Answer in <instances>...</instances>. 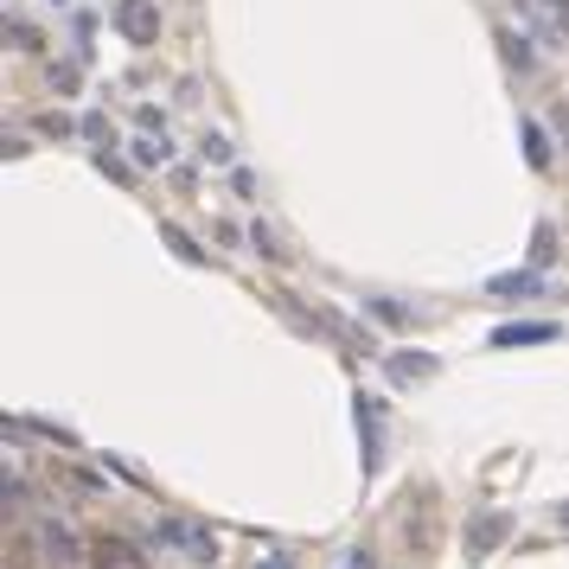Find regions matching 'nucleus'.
<instances>
[{"label":"nucleus","mask_w":569,"mask_h":569,"mask_svg":"<svg viewBox=\"0 0 569 569\" xmlns=\"http://www.w3.org/2000/svg\"><path fill=\"white\" fill-rule=\"evenodd\" d=\"M38 544H45V564H52V569H77V564H90V550L77 544V532L65 525V519H45V525H38Z\"/></svg>","instance_id":"obj_1"},{"label":"nucleus","mask_w":569,"mask_h":569,"mask_svg":"<svg viewBox=\"0 0 569 569\" xmlns=\"http://www.w3.org/2000/svg\"><path fill=\"white\" fill-rule=\"evenodd\" d=\"M115 26H122L128 45H153V38H160V13H153V0H122Z\"/></svg>","instance_id":"obj_2"},{"label":"nucleus","mask_w":569,"mask_h":569,"mask_svg":"<svg viewBox=\"0 0 569 569\" xmlns=\"http://www.w3.org/2000/svg\"><path fill=\"white\" fill-rule=\"evenodd\" d=\"M505 544V512H480L474 525H467V557H487Z\"/></svg>","instance_id":"obj_3"},{"label":"nucleus","mask_w":569,"mask_h":569,"mask_svg":"<svg viewBox=\"0 0 569 569\" xmlns=\"http://www.w3.org/2000/svg\"><path fill=\"white\" fill-rule=\"evenodd\" d=\"M90 569H141V557H135V544H122V537H96V544H90Z\"/></svg>","instance_id":"obj_4"},{"label":"nucleus","mask_w":569,"mask_h":569,"mask_svg":"<svg viewBox=\"0 0 569 569\" xmlns=\"http://www.w3.org/2000/svg\"><path fill=\"white\" fill-rule=\"evenodd\" d=\"M422 372H435L429 352H397V359H390V378H397V384H417Z\"/></svg>","instance_id":"obj_5"},{"label":"nucleus","mask_w":569,"mask_h":569,"mask_svg":"<svg viewBox=\"0 0 569 569\" xmlns=\"http://www.w3.org/2000/svg\"><path fill=\"white\" fill-rule=\"evenodd\" d=\"M519 141H525V160L544 173V167H550V141H544V128H537V122H525V128H519Z\"/></svg>","instance_id":"obj_6"},{"label":"nucleus","mask_w":569,"mask_h":569,"mask_svg":"<svg viewBox=\"0 0 569 569\" xmlns=\"http://www.w3.org/2000/svg\"><path fill=\"white\" fill-rule=\"evenodd\" d=\"M550 333H557L550 320H537V327H499L493 345H525V340H550Z\"/></svg>","instance_id":"obj_7"},{"label":"nucleus","mask_w":569,"mask_h":569,"mask_svg":"<svg viewBox=\"0 0 569 569\" xmlns=\"http://www.w3.org/2000/svg\"><path fill=\"white\" fill-rule=\"evenodd\" d=\"M499 52H505V65H512V71H532V45H525L519 33H499Z\"/></svg>","instance_id":"obj_8"},{"label":"nucleus","mask_w":569,"mask_h":569,"mask_svg":"<svg viewBox=\"0 0 569 569\" xmlns=\"http://www.w3.org/2000/svg\"><path fill=\"white\" fill-rule=\"evenodd\" d=\"M537 288V269H525V275H499V282H487V295H532Z\"/></svg>","instance_id":"obj_9"},{"label":"nucleus","mask_w":569,"mask_h":569,"mask_svg":"<svg viewBox=\"0 0 569 569\" xmlns=\"http://www.w3.org/2000/svg\"><path fill=\"white\" fill-rule=\"evenodd\" d=\"M537 13H544V20H550V26L569 38V0H537Z\"/></svg>","instance_id":"obj_10"},{"label":"nucleus","mask_w":569,"mask_h":569,"mask_svg":"<svg viewBox=\"0 0 569 569\" xmlns=\"http://www.w3.org/2000/svg\"><path fill=\"white\" fill-rule=\"evenodd\" d=\"M167 243H173V250H180V257H186V263H205V250H198V243H192L186 230H173V225H167Z\"/></svg>","instance_id":"obj_11"},{"label":"nucleus","mask_w":569,"mask_h":569,"mask_svg":"<svg viewBox=\"0 0 569 569\" xmlns=\"http://www.w3.org/2000/svg\"><path fill=\"white\" fill-rule=\"evenodd\" d=\"M83 83V65H52V90H77Z\"/></svg>","instance_id":"obj_12"},{"label":"nucleus","mask_w":569,"mask_h":569,"mask_svg":"<svg viewBox=\"0 0 569 569\" xmlns=\"http://www.w3.org/2000/svg\"><path fill=\"white\" fill-rule=\"evenodd\" d=\"M372 314H378L384 327H410V314H403L397 301H372Z\"/></svg>","instance_id":"obj_13"},{"label":"nucleus","mask_w":569,"mask_h":569,"mask_svg":"<svg viewBox=\"0 0 569 569\" xmlns=\"http://www.w3.org/2000/svg\"><path fill=\"white\" fill-rule=\"evenodd\" d=\"M7 38H13V45H26V52H38V26H20V20H13V26H7Z\"/></svg>","instance_id":"obj_14"},{"label":"nucleus","mask_w":569,"mask_h":569,"mask_svg":"<svg viewBox=\"0 0 569 569\" xmlns=\"http://www.w3.org/2000/svg\"><path fill=\"white\" fill-rule=\"evenodd\" d=\"M532 250H537V263H550V250H557V237H550V230L537 225V237H532Z\"/></svg>","instance_id":"obj_15"},{"label":"nucleus","mask_w":569,"mask_h":569,"mask_svg":"<svg viewBox=\"0 0 569 569\" xmlns=\"http://www.w3.org/2000/svg\"><path fill=\"white\" fill-rule=\"evenodd\" d=\"M550 122H557V135L569 141V103H557V110H550Z\"/></svg>","instance_id":"obj_16"},{"label":"nucleus","mask_w":569,"mask_h":569,"mask_svg":"<svg viewBox=\"0 0 569 569\" xmlns=\"http://www.w3.org/2000/svg\"><path fill=\"white\" fill-rule=\"evenodd\" d=\"M557 519H564V525H569V499H564V505H557Z\"/></svg>","instance_id":"obj_17"},{"label":"nucleus","mask_w":569,"mask_h":569,"mask_svg":"<svg viewBox=\"0 0 569 569\" xmlns=\"http://www.w3.org/2000/svg\"><path fill=\"white\" fill-rule=\"evenodd\" d=\"M263 569H288V564H282V557H269V564H263Z\"/></svg>","instance_id":"obj_18"}]
</instances>
